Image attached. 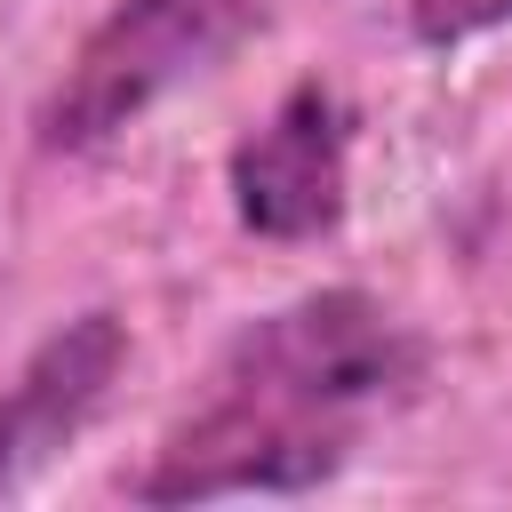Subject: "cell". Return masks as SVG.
Instances as JSON below:
<instances>
[{"label": "cell", "mask_w": 512, "mask_h": 512, "mask_svg": "<svg viewBox=\"0 0 512 512\" xmlns=\"http://www.w3.org/2000/svg\"><path fill=\"white\" fill-rule=\"evenodd\" d=\"M224 192L240 232L256 240H328L352 208V104L336 96V80H288L280 104L224 152Z\"/></svg>", "instance_id": "obj_3"}, {"label": "cell", "mask_w": 512, "mask_h": 512, "mask_svg": "<svg viewBox=\"0 0 512 512\" xmlns=\"http://www.w3.org/2000/svg\"><path fill=\"white\" fill-rule=\"evenodd\" d=\"M424 368V336L376 288H304L216 352L192 408L120 488L128 504L312 496L360 456L376 416L416 400Z\"/></svg>", "instance_id": "obj_1"}, {"label": "cell", "mask_w": 512, "mask_h": 512, "mask_svg": "<svg viewBox=\"0 0 512 512\" xmlns=\"http://www.w3.org/2000/svg\"><path fill=\"white\" fill-rule=\"evenodd\" d=\"M120 368H128V320L112 304H88V312L56 320L24 352V368L0 384V496L32 488L96 424Z\"/></svg>", "instance_id": "obj_4"}, {"label": "cell", "mask_w": 512, "mask_h": 512, "mask_svg": "<svg viewBox=\"0 0 512 512\" xmlns=\"http://www.w3.org/2000/svg\"><path fill=\"white\" fill-rule=\"evenodd\" d=\"M400 24L416 48H464L512 24V0H400Z\"/></svg>", "instance_id": "obj_5"}, {"label": "cell", "mask_w": 512, "mask_h": 512, "mask_svg": "<svg viewBox=\"0 0 512 512\" xmlns=\"http://www.w3.org/2000/svg\"><path fill=\"white\" fill-rule=\"evenodd\" d=\"M264 24H272V0H112L80 32L48 96L32 104V152L48 160L104 152L152 104L232 64Z\"/></svg>", "instance_id": "obj_2"}]
</instances>
